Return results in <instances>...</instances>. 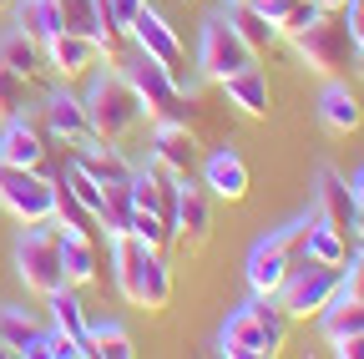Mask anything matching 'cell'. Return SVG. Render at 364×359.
Instances as JSON below:
<instances>
[{
  "label": "cell",
  "instance_id": "277c9868",
  "mask_svg": "<svg viewBox=\"0 0 364 359\" xmlns=\"http://www.w3.org/2000/svg\"><path fill=\"white\" fill-rule=\"evenodd\" d=\"M314 218V213H309ZM309 218H299V223H289V228H279L273 238H263L253 253H248V289L253 294H263V299H273L284 289V279L294 274V268L304 263V238H309Z\"/></svg>",
  "mask_w": 364,
  "mask_h": 359
},
{
  "label": "cell",
  "instance_id": "ee69618b",
  "mask_svg": "<svg viewBox=\"0 0 364 359\" xmlns=\"http://www.w3.org/2000/svg\"><path fill=\"white\" fill-rule=\"evenodd\" d=\"M354 253H364V233H354Z\"/></svg>",
  "mask_w": 364,
  "mask_h": 359
},
{
  "label": "cell",
  "instance_id": "b9f144b4",
  "mask_svg": "<svg viewBox=\"0 0 364 359\" xmlns=\"http://www.w3.org/2000/svg\"><path fill=\"white\" fill-rule=\"evenodd\" d=\"M314 6H318V11H344L349 0H314Z\"/></svg>",
  "mask_w": 364,
  "mask_h": 359
},
{
  "label": "cell",
  "instance_id": "ba28073f",
  "mask_svg": "<svg viewBox=\"0 0 364 359\" xmlns=\"http://www.w3.org/2000/svg\"><path fill=\"white\" fill-rule=\"evenodd\" d=\"M56 203V183L36 167H11L0 162V208H6L16 223H46Z\"/></svg>",
  "mask_w": 364,
  "mask_h": 359
},
{
  "label": "cell",
  "instance_id": "74e56055",
  "mask_svg": "<svg viewBox=\"0 0 364 359\" xmlns=\"http://www.w3.org/2000/svg\"><path fill=\"white\" fill-rule=\"evenodd\" d=\"M344 26H349V41H354V51H364V0H349V6L339 11Z\"/></svg>",
  "mask_w": 364,
  "mask_h": 359
},
{
  "label": "cell",
  "instance_id": "8992f818",
  "mask_svg": "<svg viewBox=\"0 0 364 359\" xmlns=\"http://www.w3.org/2000/svg\"><path fill=\"white\" fill-rule=\"evenodd\" d=\"M294 46H299L304 66H309V71H318V76L344 71V66H349V56H354V41H349V26H344V16H339V11H318V16L294 36Z\"/></svg>",
  "mask_w": 364,
  "mask_h": 359
},
{
  "label": "cell",
  "instance_id": "4dcf8cb0",
  "mask_svg": "<svg viewBox=\"0 0 364 359\" xmlns=\"http://www.w3.org/2000/svg\"><path fill=\"white\" fill-rule=\"evenodd\" d=\"M127 233H132V238H142L152 253H167V248H172V228H167L157 213H147V208H136V213H132V228H127Z\"/></svg>",
  "mask_w": 364,
  "mask_h": 359
},
{
  "label": "cell",
  "instance_id": "836d02e7",
  "mask_svg": "<svg viewBox=\"0 0 364 359\" xmlns=\"http://www.w3.org/2000/svg\"><path fill=\"white\" fill-rule=\"evenodd\" d=\"M318 16V6H314V0H284V11H279V21H273V31H279V36H299L309 21Z\"/></svg>",
  "mask_w": 364,
  "mask_h": 359
},
{
  "label": "cell",
  "instance_id": "60d3db41",
  "mask_svg": "<svg viewBox=\"0 0 364 359\" xmlns=\"http://www.w3.org/2000/svg\"><path fill=\"white\" fill-rule=\"evenodd\" d=\"M349 193H354V208H364V167L354 172V183H349Z\"/></svg>",
  "mask_w": 364,
  "mask_h": 359
},
{
  "label": "cell",
  "instance_id": "7a4b0ae2",
  "mask_svg": "<svg viewBox=\"0 0 364 359\" xmlns=\"http://www.w3.org/2000/svg\"><path fill=\"white\" fill-rule=\"evenodd\" d=\"M16 274L31 294H56L66 289V268H61V228L46 223H26V233L16 238Z\"/></svg>",
  "mask_w": 364,
  "mask_h": 359
},
{
  "label": "cell",
  "instance_id": "9a60e30c",
  "mask_svg": "<svg viewBox=\"0 0 364 359\" xmlns=\"http://www.w3.org/2000/svg\"><path fill=\"white\" fill-rule=\"evenodd\" d=\"M203 188H208L213 198H228V203L248 198V167H243V157H238L233 147H218V152L203 162Z\"/></svg>",
  "mask_w": 364,
  "mask_h": 359
},
{
  "label": "cell",
  "instance_id": "9c48e42d",
  "mask_svg": "<svg viewBox=\"0 0 364 359\" xmlns=\"http://www.w3.org/2000/svg\"><path fill=\"white\" fill-rule=\"evenodd\" d=\"M253 61V51L243 46V36L233 31V21H208L203 26V71L213 76V81H223V76H233V71H243Z\"/></svg>",
  "mask_w": 364,
  "mask_h": 359
},
{
  "label": "cell",
  "instance_id": "8fae6325",
  "mask_svg": "<svg viewBox=\"0 0 364 359\" xmlns=\"http://www.w3.org/2000/svg\"><path fill=\"white\" fill-rule=\"evenodd\" d=\"M152 162L188 183V172L198 167V137L188 132V122H157V132H152Z\"/></svg>",
  "mask_w": 364,
  "mask_h": 359
},
{
  "label": "cell",
  "instance_id": "d4e9b609",
  "mask_svg": "<svg viewBox=\"0 0 364 359\" xmlns=\"http://www.w3.org/2000/svg\"><path fill=\"white\" fill-rule=\"evenodd\" d=\"M51 218H61V228L66 233H81V238H91L97 243L102 238V223H97V213H91L66 183H56V203H51Z\"/></svg>",
  "mask_w": 364,
  "mask_h": 359
},
{
  "label": "cell",
  "instance_id": "d6986e66",
  "mask_svg": "<svg viewBox=\"0 0 364 359\" xmlns=\"http://www.w3.org/2000/svg\"><path fill=\"white\" fill-rule=\"evenodd\" d=\"M61 268H66V284H71V289L97 284V279H102V253H97V243L61 228Z\"/></svg>",
  "mask_w": 364,
  "mask_h": 359
},
{
  "label": "cell",
  "instance_id": "7bdbcfd3",
  "mask_svg": "<svg viewBox=\"0 0 364 359\" xmlns=\"http://www.w3.org/2000/svg\"><path fill=\"white\" fill-rule=\"evenodd\" d=\"M354 233H364V208H359V213H354Z\"/></svg>",
  "mask_w": 364,
  "mask_h": 359
},
{
  "label": "cell",
  "instance_id": "bcb514c9",
  "mask_svg": "<svg viewBox=\"0 0 364 359\" xmlns=\"http://www.w3.org/2000/svg\"><path fill=\"white\" fill-rule=\"evenodd\" d=\"M0 6H6V0H0Z\"/></svg>",
  "mask_w": 364,
  "mask_h": 359
},
{
  "label": "cell",
  "instance_id": "8d00e7d4",
  "mask_svg": "<svg viewBox=\"0 0 364 359\" xmlns=\"http://www.w3.org/2000/svg\"><path fill=\"white\" fill-rule=\"evenodd\" d=\"M339 299H359L364 304V253H349V268L339 279Z\"/></svg>",
  "mask_w": 364,
  "mask_h": 359
},
{
  "label": "cell",
  "instance_id": "ab89813d",
  "mask_svg": "<svg viewBox=\"0 0 364 359\" xmlns=\"http://www.w3.org/2000/svg\"><path fill=\"white\" fill-rule=\"evenodd\" d=\"M334 354H339V359H364V334H344V339H334Z\"/></svg>",
  "mask_w": 364,
  "mask_h": 359
},
{
  "label": "cell",
  "instance_id": "1f68e13d",
  "mask_svg": "<svg viewBox=\"0 0 364 359\" xmlns=\"http://www.w3.org/2000/svg\"><path fill=\"white\" fill-rule=\"evenodd\" d=\"M91 354L97 359H132V334L122 324H107V329H91Z\"/></svg>",
  "mask_w": 364,
  "mask_h": 359
},
{
  "label": "cell",
  "instance_id": "83f0119b",
  "mask_svg": "<svg viewBox=\"0 0 364 359\" xmlns=\"http://www.w3.org/2000/svg\"><path fill=\"white\" fill-rule=\"evenodd\" d=\"M16 26H21L26 36H36L41 46H46V41H51L56 31H66L56 0H21V6H16Z\"/></svg>",
  "mask_w": 364,
  "mask_h": 359
},
{
  "label": "cell",
  "instance_id": "44dd1931",
  "mask_svg": "<svg viewBox=\"0 0 364 359\" xmlns=\"http://www.w3.org/2000/svg\"><path fill=\"white\" fill-rule=\"evenodd\" d=\"M318 117H324V127L329 132H339V137H349V132H359V122H364V107H359V97L349 92V86H324V97H318Z\"/></svg>",
  "mask_w": 364,
  "mask_h": 359
},
{
  "label": "cell",
  "instance_id": "f35d334b",
  "mask_svg": "<svg viewBox=\"0 0 364 359\" xmlns=\"http://www.w3.org/2000/svg\"><path fill=\"white\" fill-rule=\"evenodd\" d=\"M142 6H147V0H112V16H117V26H122V31H132V16L142 11Z\"/></svg>",
  "mask_w": 364,
  "mask_h": 359
},
{
  "label": "cell",
  "instance_id": "30bf717a",
  "mask_svg": "<svg viewBox=\"0 0 364 359\" xmlns=\"http://www.w3.org/2000/svg\"><path fill=\"white\" fill-rule=\"evenodd\" d=\"M46 127L31 122V117H6V132H0V162L11 167H46Z\"/></svg>",
  "mask_w": 364,
  "mask_h": 359
},
{
  "label": "cell",
  "instance_id": "6da1fadb",
  "mask_svg": "<svg viewBox=\"0 0 364 359\" xmlns=\"http://www.w3.org/2000/svg\"><path fill=\"white\" fill-rule=\"evenodd\" d=\"M112 268H117V289H122V299L132 309H142V314L167 309V299H172V268L142 238L117 233L112 238Z\"/></svg>",
  "mask_w": 364,
  "mask_h": 359
},
{
  "label": "cell",
  "instance_id": "f546056e",
  "mask_svg": "<svg viewBox=\"0 0 364 359\" xmlns=\"http://www.w3.org/2000/svg\"><path fill=\"white\" fill-rule=\"evenodd\" d=\"M0 339H6V349H11V354H31V349H36V339H41V329L26 319L21 309H0Z\"/></svg>",
  "mask_w": 364,
  "mask_h": 359
},
{
  "label": "cell",
  "instance_id": "484cf974",
  "mask_svg": "<svg viewBox=\"0 0 364 359\" xmlns=\"http://www.w3.org/2000/svg\"><path fill=\"white\" fill-rule=\"evenodd\" d=\"M248 314H253V324L263 329V339H268V354H284V344H289V314L279 309V299H263V294H253L248 304H243Z\"/></svg>",
  "mask_w": 364,
  "mask_h": 359
},
{
  "label": "cell",
  "instance_id": "7c38bea8",
  "mask_svg": "<svg viewBox=\"0 0 364 359\" xmlns=\"http://www.w3.org/2000/svg\"><path fill=\"white\" fill-rule=\"evenodd\" d=\"M213 233V203L203 188H177V218H172V243L198 253Z\"/></svg>",
  "mask_w": 364,
  "mask_h": 359
},
{
  "label": "cell",
  "instance_id": "cb8c5ba5",
  "mask_svg": "<svg viewBox=\"0 0 364 359\" xmlns=\"http://www.w3.org/2000/svg\"><path fill=\"white\" fill-rule=\"evenodd\" d=\"M46 304H51V319H56V329H61V334H71V339L81 344V354H91V329H86V314H81L76 289L66 284V289H56V294H46Z\"/></svg>",
  "mask_w": 364,
  "mask_h": 359
},
{
  "label": "cell",
  "instance_id": "d590c367",
  "mask_svg": "<svg viewBox=\"0 0 364 359\" xmlns=\"http://www.w3.org/2000/svg\"><path fill=\"white\" fill-rule=\"evenodd\" d=\"M21 112H26V76L0 66V117H21Z\"/></svg>",
  "mask_w": 364,
  "mask_h": 359
},
{
  "label": "cell",
  "instance_id": "ac0fdd59",
  "mask_svg": "<svg viewBox=\"0 0 364 359\" xmlns=\"http://www.w3.org/2000/svg\"><path fill=\"white\" fill-rule=\"evenodd\" d=\"M218 354H223V359H273V354H268V339H263V329L253 324L248 309L228 314L223 339H218Z\"/></svg>",
  "mask_w": 364,
  "mask_h": 359
},
{
  "label": "cell",
  "instance_id": "4316f807",
  "mask_svg": "<svg viewBox=\"0 0 364 359\" xmlns=\"http://www.w3.org/2000/svg\"><path fill=\"white\" fill-rule=\"evenodd\" d=\"M127 183H132V177H127ZM127 183H107V193H102L97 223H102V233H107V238H117V233H127V228H132L136 203H132V188H127Z\"/></svg>",
  "mask_w": 364,
  "mask_h": 359
},
{
  "label": "cell",
  "instance_id": "f6af8a7d",
  "mask_svg": "<svg viewBox=\"0 0 364 359\" xmlns=\"http://www.w3.org/2000/svg\"><path fill=\"white\" fill-rule=\"evenodd\" d=\"M6 354H11V349H6V339H0V359H6Z\"/></svg>",
  "mask_w": 364,
  "mask_h": 359
},
{
  "label": "cell",
  "instance_id": "52a82bcc",
  "mask_svg": "<svg viewBox=\"0 0 364 359\" xmlns=\"http://www.w3.org/2000/svg\"><path fill=\"white\" fill-rule=\"evenodd\" d=\"M122 76L136 86V97H142V112H147V117H157V122H188V117H182V107H193V102L182 97L177 71H167V66L152 61L147 51H136Z\"/></svg>",
  "mask_w": 364,
  "mask_h": 359
},
{
  "label": "cell",
  "instance_id": "2e32d148",
  "mask_svg": "<svg viewBox=\"0 0 364 359\" xmlns=\"http://www.w3.org/2000/svg\"><path fill=\"white\" fill-rule=\"evenodd\" d=\"M46 127H51L61 142H71V147L97 137V132H91V117H86V102H76L71 92H51V97H46Z\"/></svg>",
  "mask_w": 364,
  "mask_h": 359
},
{
  "label": "cell",
  "instance_id": "7402d4cb",
  "mask_svg": "<svg viewBox=\"0 0 364 359\" xmlns=\"http://www.w3.org/2000/svg\"><path fill=\"white\" fill-rule=\"evenodd\" d=\"M304 258L344 268V263H349V233H339L334 223H324V218L314 213V218H309V238H304Z\"/></svg>",
  "mask_w": 364,
  "mask_h": 359
},
{
  "label": "cell",
  "instance_id": "5bb4252c",
  "mask_svg": "<svg viewBox=\"0 0 364 359\" xmlns=\"http://www.w3.org/2000/svg\"><path fill=\"white\" fill-rule=\"evenodd\" d=\"M314 198H318V218L324 223H334L339 233H349L354 238V193H349V177L339 172V167H318V188H314Z\"/></svg>",
  "mask_w": 364,
  "mask_h": 359
},
{
  "label": "cell",
  "instance_id": "603a6c76",
  "mask_svg": "<svg viewBox=\"0 0 364 359\" xmlns=\"http://www.w3.org/2000/svg\"><path fill=\"white\" fill-rule=\"evenodd\" d=\"M0 66H11L16 76L36 81L46 66H51V61H46V46H41L36 36H26V31H11L6 41H0Z\"/></svg>",
  "mask_w": 364,
  "mask_h": 359
},
{
  "label": "cell",
  "instance_id": "e0dca14e",
  "mask_svg": "<svg viewBox=\"0 0 364 359\" xmlns=\"http://www.w3.org/2000/svg\"><path fill=\"white\" fill-rule=\"evenodd\" d=\"M46 61H51L61 76H81L102 61V46L91 36H76V31H56L51 41H46Z\"/></svg>",
  "mask_w": 364,
  "mask_h": 359
},
{
  "label": "cell",
  "instance_id": "f1b7e54d",
  "mask_svg": "<svg viewBox=\"0 0 364 359\" xmlns=\"http://www.w3.org/2000/svg\"><path fill=\"white\" fill-rule=\"evenodd\" d=\"M228 21H233V31L243 36V46H248L253 56H258V51H268V41L279 36V31L268 26V16H263L258 6H248V0H233V16H228Z\"/></svg>",
  "mask_w": 364,
  "mask_h": 359
},
{
  "label": "cell",
  "instance_id": "d6a6232c",
  "mask_svg": "<svg viewBox=\"0 0 364 359\" xmlns=\"http://www.w3.org/2000/svg\"><path fill=\"white\" fill-rule=\"evenodd\" d=\"M56 6H61V26L66 31L97 41V0H56Z\"/></svg>",
  "mask_w": 364,
  "mask_h": 359
},
{
  "label": "cell",
  "instance_id": "5b68a950",
  "mask_svg": "<svg viewBox=\"0 0 364 359\" xmlns=\"http://www.w3.org/2000/svg\"><path fill=\"white\" fill-rule=\"evenodd\" d=\"M339 279H344V268L304 258L294 274L284 279V289L273 294V299H279V309L289 314V319H309V314H324V309L339 299Z\"/></svg>",
  "mask_w": 364,
  "mask_h": 359
},
{
  "label": "cell",
  "instance_id": "ffe728a7",
  "mask_svg": "<svg viewBox=\"0 0 364 359\" xmlns=\"http://www.w3.org/2000/svg\"><path fill=\"white\" fill-rule=\"evenodd\" d=\"M223 92H228V102H233L243 117H268V76L248 61L243 71H233V76H223Z\"/></svg>",
  "mask_w": 364,
  "mask_h": 359
},
{
  "label": "cell",
  "instance_id": "7dc6e473",
  "mask_svg": "<svg viewBox=\"0 0 364 359\" xmlns=\"http://www.w3.org/2000/svg\"><path fill=\"white\" fill-rule=\"evenodd\" d=\"M248 6H253V0H248Z\"/></svg>",
  "mask_w": 364,
  "mask_h": 359
},
{
  "label": "cell",
  "instance_id": "3957f363",
  "mask_svg": "<svg viewBox=\"0 0 364 359\" xmlns=\"http://www.w3.org/2000/svg\"><path fill=\"white\" fill-rule=\"evenodd\" d=\"M86 117H91V132H97L102 142H122L127 132L142 127L147 112H142L136 86H132L122 71H112V76H102V81L86 92Z\"/></svg>",
  "mask_w": 364,
  "mask_h": 359
},
{
  "label": "cell",
  "instance_id": "e575fe53",
  "mask_svg": "<svg viewBox=\"0 0 364 359\" xmlns=\"http://www.w3.org/2000/svg\"><path fill=\"white\" fill-rule=\"evenodd\" d=\"M31 359H81V344H76L71 334H61V329H51V334L41 329V339H36Z\"/></svg>",
  "mask_w": 364,
  "mask_h": 359
},
{
  "label": "cell",
  "instance_id": "4fadbf2b",
  "mask_svg": "<svg viewBox=\"0 0 364 359\" xmlns=\"http://www.w3.org/2000/svg\"><path fill=\"white\" fill-rule=\"evenodd\" d=\"M127 36L136 41V51H147V56H152V61H162L167 71H177V66H182V41H177V31H172L157 11H147V6H142V11L132 16V31H127Z\"/></svg>",
  "mask_w": 364,
  "mask_h": 359
}]
</instances>
